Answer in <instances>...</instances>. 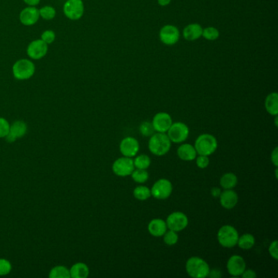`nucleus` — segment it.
<instances>
[{
	"mask_svg": "<svg viewBox=\"0 0 278 278\" xmlns=\"http://www.w3.org/2000/svg\"><path fill=\"white\" fill-rule=\"evenodd\" d=\"M36 72V66L31 60L20 59L12 66V74L18 80H30Z\"/></svg>",
	"mask_w": 278,
	"mask_h": 278,
	"instance_id": "39448f33",
	"label": "nucleus"
},
{
	"mask_svg": "<svg viewBox=\"0 0 278 278\" xmlns=\"http://www.w3.org/2000/svg\"><path fill=\"white\" fill-rule=\"evenodd\" d=\"M218 147V142L216 137L210 134H202L196 138L194 148L199 155L210 156L216 152Z\"/></svg>",
	"mask_w": 278,
	"mask_h": 278,
	"instance_id": "7ed1b4c3",
	"label": "nucleus"
},
{
	"mask_svg": "<svg viewBox=\"0 0 278 278\" xmlns=\"http://www.w3.org/2000/svg\"><path fill=\"white\" fill-rule=\"evenodd\" d=\"M172 184L166 179H160L155 182L151 188V196L158 200H164L170 196L172 192Z\"/></svg>",
	"mask_w": 278,
	"mask_h": 278,
	"instance_id": "6e6552de",
	"label": "nucleus"
},
{
	"mask_svg": "<svg viewBox=\"0 0 278 278\" xmlns=\"http://www.w3.org/2000/svg\"><path fill=\"white\" fill-rule=\"evenodd\" d=\"M28 126L24 121L14 122V124H10L8 135L6 136V140L9 143H14L16 140L22 138L26 134Z\"/></svg>",
	"mask_w": 278,
	"mask_h": 278,
	"instance_id": "4468645a",
	"label": "nucleus"
},
{
	"mask_svg": "<svg viewBox=\"0 0 278 278\" xmlns=\"http://www.w3.org/2000/svg\"><path fill=\"white\" fill-rule=\"evenodd\" d=\"M172 146L169 137L165 133L158 132L151 136L148 142V148L152 154L164 156L170 150Z\"/></svg>",
	"mask_w": 278,
	"mask_h": 278,
	"instance_id": "f257e3e1",
	"label": "nucleus"
},
{
	"mask_svg": "<svg viewBox=\"0 0 278 278\" xmlns=\"http://www.w3.org/2000/svg\"><path fill=\"white\" fill-rule=\"evenodd\" d=\"M133 195L140 201H146L151 196L150 190L146 186H137L133 191Z\"/></svg>",
	"mask_w": 278,
	"mask_h": 278,
	"instance_id": "bb28decb",
	"label": "nucleus"
},
{
	"mask_svg": "<svg viewBox=\"0 0 278 278\" xmlns=\"http://www.w3.org/2000/svg\"><path fill=\"white\" fill-rule=\"evenodd\" d=\"M220 201L224 208L230 210L236 206L238 202V195L234 190H226L220 195Z\"/></svg>",
	"mask_w": 278,
	"mask_h": 278,
	"instance_id": "a211bd4d",
	"label": "nucleus"
},
{
	"mask_svg": "<svg viewBox=\"0 0 278 278\" xmlns=\"http://www.w3.org/2000/svg\"><path fill=\"white\" fill-rule=\"evenodd\" d=\"M203 28L201 24L198 23L190 24L184 27L183 30V36L187 41H195L201 38L202 36Z\"/></svg>",
	"mask_w": 278,
	"mask_h": 278,
	"instance_id": "6ab92c4d",
	"label": "nucleus"
},
{
	"mask_svg": "<svg viewBox=\"0 0 278 278\" xmlns=\"http://www.w3.org/2000/svg\"><path fill=\"white\" fill-rule=\"evenodd\" d=\"M90 270L88 265L82 262H78L71 266L70 274L72 278H86L89 276Z\"/></svg>",
	"mask_w": 278,
	"mask_h": 278,
	"instance_id": "4be33fe9",
	"label": "nucleus"
},
{
	"mask_svg": "<svg viewBox=\"0 0 278 278\" xmlns=\"http://www.w3.org/2000/svg\"><path fill=\"white\" fill-rule=\"evenodd\" d=\"M239 234L238 230L231 226H224L220 228L217 234V238L223 248H234L238 243Z\"/></svg>",
	"mask_w": 278,
	"mask_h": 278,
	"instance_id": "20e7f679",
	"label": "nucleus"
},
{
	"mask_svg": "<svg viewBox=\"0 0 278 278\" xmlns=\"http://www.w3.org/2000/svg\"><path fill=\"white\" fill-rule=\"evenodd\" d=\"M271 160L272 162L274 164V165L278 168V148L276 147V148H274L271 154Z\"/></svg>",
	"mask_w": 278,
	"mask_h": 278,
	"instance_id": "58836bf2",
	"label": "nucleus"
},
{
	"mask_svg": "<svg viewBox=\"0 0 278 278\" xmlns=\"http://www.w3.org/2000/svg\"><path fill=\"white\" fill-rule=\"evenodd\" d=\"M278 240H274L270 244L268 252H270V256L276 260H278Z\"/></svg>",
	"mask_w": 278,
	"mask_h": 278,
	"instance_id": "4c0bfd02",
	"label": "nucleus"
},
{
	"mask_svg": "<svg viewBox=\"0 0 278 278\" xmlns=\"http://www.w3.org/2000/svg\"><path fill=\"white\" fill-rule=\"evenodd\" d=\"M12 270L10 261L6 258H0V276H7Z\"/></svg>",
	"mask_w": 278,
	"mask_h": 278,
	"instance_id": "473e14b6",
	"label": "nucleus"
},
{
	"mask_svg": "<svg viewBox=\"0 0 278 278\" xmlns=\"http://www.w3.org/2000/svg\"><path fill=\"white\" fill-rule=\"evenodd\" d=\"M166 223L169 230L180 232L188 226V218L183 212H176L168 216Z\"/></svg>",
	"mask_w": 278,
	"mask_h": 278,
	"instance_id": "9d476101",
	"label": "nucleus"
},
{
	"mask_svg": "<svg viewBox=\"0 0 278 278\" xmlns=\"http://www.w3.org/2000/svg\"><path fill=\"white\" fill-rule=\"evenodd\" d=\"M208 276H210V278H220V270H212V271L210 270L209 274H208Z\"/></svg>",
	"mask_w": 278,
	"mask_h": 278,
	"instance_id": "a19ab883",
	"label": "nucleus"
},
{
	"mask_svg": "<svg viewBox=\"0 0 278 278\" xmlns=\"http://www.w3.org/2000/svg\"><path fill=\"white\" fill-rule=\"evenodd\" d=\"M220 184L224 190H232L238 184V177L234 173H226L221 177Z\"/></svg>",
	"mask_w": 278,
	"mask_h": 278,
	"instance_id": "b1692460",
	"label": "nucleus"
},
{
	"mask_svg": "<svg viewBox=\"0 0 278 278\" xmlns=\"http://www.w3.org/2000/svg\"><path fill=\"white\" fill-rule=\"evenodd\" d=\"M275 126H276V128H278V115H276V116H275Z\"/></svg>",
	"mask_w": 278,
	"mask_h": 278,
	"instance_id": "a18cd8bd",
	"label": "nucleus"
},
{
	"mask_svg": "<svg viewBox=\"0 0 278 278\" xmlns=\"http://www.w3.org/2000/svg\"><path fill=\"white\" fill-rule=\"evenodd\" d=\"M220 194L221 190H220V188H217V187L212 188V196H214V198H218V196H220Z\"/></svg>",
	"mask_w": 278,
	"mask_h": 278,
	"instance_id": "37998d69",
	"label": "nucleus"
},
{
	"mask_svg": "<svg viewBox=\"0 0 278 278\" xmlns=\"http://www.w3.org/2000/svg\"><path fill=\"white\" fill-rule=\"evenodd\" d=\"M40 18V10L36 7L29 6V7L23 9L22 11L20 12V22L22 23L24 26H27L36 24L38 22Z\"/></svg>",
	"mask_w": 278,
	"mask_h": 278,
	"instance_id": "f3484780",
	"label": "nucleus"
},
{
	"mask_svg": "<svg viewBox=\"0 0 278 278\" xmlns=\"http://www.w3.org/2000/svg\"><path fill=\"white\" fill-rule=\"evenodd\" d=\"M41 40L44 42H46V44H51L56 40V34L52 30H45L41 36Z\"/></svg>",
	"mask_w": 278,
	"mask_h": 278,
	"instance_id": "c9c22d12",
	"label": "nucleus"
},
{
	"mask_svg": "<svg viewBox=\"0 0 278 278\" xmlns=\"http://www.w3.org/2000/svg\"><path fill=\"white\" fill-rule=\"evenodd\" d=\"M56 10L52 6H45L40 9V15L42 19L46 20H52L56 16Z\"/></svg>",
	"mask_w": 278,
	"mask_h": 278,
	"instance_id": "2f4dec72",
	"label": "nucleus"
},
{
	"mask_svg": "<svg viewBox=\"0 0 278 278\" xmlns=\"http://www.w3.org/2000/svg\"><path fill=\"white\" fill-rule=\"evenodd\" d=\"M27 5L32 6V7H36L40 2V0H23Z\"/></svg>",
	"mask_w": 278,
	"mask_h": 278,
	"instance_id": "79ce46f5",
	"label": "nucleus"
},
{
	"mask_svg": "<svg viewBox=\"0 0 278 278\" xmlns=\"http://www.w3.org/2000/svg\"><path fill=\"white\" fill-rule=\"evenodd\" d=\"M112 170L118 176L126 177L135 170V166L132 158H120L114 162Z\"/></svg>",
	"mask_w": 278,
	"mask_h": 278,
	"instance_id": "1a4fd4ad",
	"label": "nucleus"
},
{
	"mask_svg": "<svg viewBox=\"0 0 278 278\" xmlns=\"http://www.w3.org/2000/svg\"><path fill=\"white\" fill-rule=\"evenodd\" d=\"M246 261L240 256H232L228 258L227 270L228 274L232 276H239L246 270Z\"/></svg>",
	"mask_w": 278,
	"mask_h": 278,
	"instance_id": "dca6fc26",
	"label": "nucleus"
},
{
	"mask_svg": "<svg viewBox=\"0 0 278 278\" xmlns=\"http://www.w3.org/2000/svg\"><path fill=\"white\" fill-rule=\"evenodd\" d=\"M172 124V118L170 114L165 112L158 113L152 118V126L157 132H166Z\"/></svg>",
	"mask_w": 278,
	"mask_h": 278,
	"instance_id": "2eb2a0df",
	"label": "nucleus"
},
{
	"mask_svg": "<svg viewBox=\"0 0 278 278\" xmlns=\"http://www.w3.org/2000/svg\"><path fill=\"white\" fill-rule=\"evenodd\" d=\"M186 272L194 278H205L208 276L210 267L203 258L200 257H191L186 262Z\"/></svg>",
	"mask_w": 278,
	"mask_h": 278,
	"instance_id": "f03ea898",
	"label": "nucleus"
},
{
	"mask_svg": "<svg viewBox=\"0 0 278 278\" xmlns=\"http://www.w3.org/2000/svg\"><path fill=\"white\" fill-rule=\"evenodd\" d=\"M180 30L173 24H166L159 32V38L164 44L172 46L176 44L180 40Z\"/></svg>",
	"mask_w": 278,
	"mask_h": 278,
	"instance_id": "9b49d317",
	"label": "nucleus"
},
{
	"mask_svg": "<svg viewBox=\"0 0 278 278\" xmlns=\"http://www.w3.org/2000/svg\"><path fill=\"white\" fill-rule=\"evenodd\" d=\"M130 176L132 177L133 180L136 182V183H146V181L148 180V172L146 170H144V169H138V168H136V170H133Z\"/></svg>",
	"mask_w": 278,
	"mask_h": 278,
	"instance_id": "c85d7f7f",
	"label": "nucleus"
},
{
	"mask_svg": "<svg viewBox=\"0 0 278 278\" xmlns=\"http://www.w3.org/2000/svg\"><path fill=\"white\" fill-rule=\"evenodd\" d=\"M202 37L209 41H214L220 37V31L216 27H206L203 29Z\"/></svg>",
	"mask_w": 278,
	"mask_h": 278,
	"instance_id": "c756f323",
	"label": "nucleus"
},
{
	"mask_svg": "<svg viewBox=\"0 0 278 278\" xmlns=\"http://www.w3.org/2000/svg\"><path fill=\"white\" fill-rule=\"evenodd\" d=\"M196 154L194 146L190 144H183L177 150L178 157L183 161H192L196 158Z\"/></svg>",
	"mask_w": 278,
	"mask_h": 278,
	"instance_id": "412c9836",
	"label": "nucleus"
},
{
	"mask_svg": "<svg viewBox=\"0 0 278 278\" xmlns=\"http://www.w3.org/2000/svg\"><path fill=\"white\" fill-rule=\"evenodd\" d=\"M166 230H168L166 223L162 218H154L148 224V232L152 236H156V238L164 236Z\"/></svg>",
	"mask_w": 278,
	"mask_h": 278,
	"instance_id": "aec40b11",
	"label": "nucleus"
},
{
	"mask_svg": "<svg viewBox=\"0 0 278 278\" xmlns=\"http://www.w3.org/2000/svg\"><path fill=\"white\" fill-rule=\"evenodd\" d=\"M48 51V46L42 40H34L27 46V55L33 60H40L44 58Z\"/></svg>",
	"mask_w": 278,
	"mask_h": 278,
	"instance_id": "f8f14e48",
	"label": "nucleus"
},
{
	"mask_svg": "<svg viewBox=\"0 0 278 278\" xmlns=\"http://www.w3.org/2000/svg\"><path fill=\"white\" fill-rule=\"evenodd\" d=\"M254 236L250 234H243L242 236H239L236 245L242 249L250 250L254 246Z\"/></svg>",
	"mask_w": 278,
	"mask_h": 278,
	"instance_id": "393cba45",
	"label": "nucleus"
},
{
	"mask_svg": "<svg viewBox=\"0 0 278 278\" xmlns=\"http://www.w3.org/2000/svg\"><path fill=\"white\" fill-rule=\"evenodd\" d=\"M133 162H134V166H135L136 168L146 170L150 166V158L146 154L139 155V156H137L135 160H133Z\"/></svg>",
	"mask_w": 278,
	"mask_h": 278,
	"instance_id": "cd10ccee",
	"label": "nucleus"
},
{
	"mask_svg": "<svg viewBox=\"0 0 278 278\" xmlns=\"http://www.w3.org/2000/svg\"><path fill=\"white\" fill-rule=\"evenodd\" d=\"M209 164H210V160H209L208 156L199 155L198 157L196 158V166H198L199 168H201V169H205V168H208Z\"/></svg>",
	"mask_w": 278,
	"mask_h": 278,
	"instance_id": "e433bc0d",
	"label": "nucleus"
},
{
	"mask_svg": "<svg viewBox=\"0 0 278 278\" xmlns=\"http://www.w3.org/2000/svg\"><path fill=\"white\" fill-rule=\"evenodd\" d=\"M139 142L134 137H126L120 143V152L124 157H135L137 152H139Z\"/></svg>",
	"mask_w": 278,
	"mask_h": 278,
	"instance_id": "ddd939ff",
	"label": "nucleus"
},
{
	"mask_svg": "<svg viewBox=\"0 0 278 278\" xmlns=\"http://www.w3.org/2000/svg\"><path fill=\"white\" fill-rule=\"evenodd\" d=\"M170 1L172 0H158V4L162 7H166V6L170 4Z\"/></svg>",
	"mask_w": 278,
	"mask_h": 278,
	"instance_id": "c03bdc74",
	"label": "nucleus"
},
{
	"mask_svg": "<svg viewBox=\"0 0 278 278\" xmlns=\"http://www.w3.org/2000/svg\"><path fill=\"white\" fill-rule=\"evenodd\" d=\"M50 278H70V270L64 265H58L49 272Z\"/></svg>",
	"mask_w": 278,
	"mask_h": 278,
	"instance_id": "a878e982",
	"label": "nucleus"
},
{
	"mask_svg": "<svg viewBox=\"0 0 278 278\" xmlns=\"http://www.w3.org/2000/svg\"><path fill=\"white\" fill-rule=\"evenodd\" d=\"M10 129V124L4 118L0 117V139L6 138L9 133Z\"/></svg>",
	"mask_w": 278,
	"mask_h": 278,
	"instance_id": "f704fd0d",
	"label": "nucleus"
},
{
	"mask_svg": "<svg viewBox=\"0 0 278 278\" xmlns=\"http://www.w3.org/2000/svg\"><path fill=\"white\" fill-rule=\"evenodd\" d=\"M140 132L144 136H151L154 134V128L152 126V122H144L140 126Z\"/></svg>",
	"mask_w": 278,
	"mask_h": 278,
	"instance_id": "72a5a7b5",
	"label": "nucleus"
},
{
	"mask_svg": "<svg viewBox=\"0 0 278 278\" xmlns=\"http://www.w3.org/2000/svg\"><path fill=\"white\" fill-rule=\"evenodd\" d=\"M164 236V242L168 246L176 245L179 240L178 234L173 230H169V231H166Z\"/></svg>",
	"mask_w": 278,
	"mask_h": 278,
	"instance_id": "7c9ffc66",
	"label": "nucleus"
},
{
	"mask_svg": "<svg viewBox=\"0 0 278 278\" xmlns=\"http://www.w3.org/2000/svg\"><path fill=\"white\" fill-rule=\"evenodd\" d=\"M188 134H190L188 126L181 122H177L172 124V126L168 130V136L170 142L176 144L184 142L188 138Z\"/></svg>",
	"mask_w": 278,
	"mask_h": 278,
	"instance_id": "423d86ee",
	"label": "nucleus"
},
{
	"mask_svg": "<svg viewBox=\"0 0 278 278\" xmlns=\"http://www.w3.org/2000/svg\"><path fill=\"white\" fill-rule=\"evenodd\" d=\"M265 108L270 114H278V95L276 92L270 93L265 99Z\"/></svg>",
	"mask_w": 278,
	"mask_h": 278,
	"instance_id": "5701e85b",
	"label": "nucleus"
},
{
	"mask_svg": "<svg viewBox=\"0 0 278 278\" xmlns=\"http://www.w3.org/2000/svg\"><path fill=\"white\" fill-rule=\"evenodd\" d=\"M243 278H256L257 276L256 272L254 270H248L243 272L240 275Z\"/></svg>",
	"mask_w": 278,
	"mask_h": 278,
	"instance_id": "ea45409f",
	"label": "nucleus"
},
{
	"mask_svg": "<svg viewBox=\"0 0 278 278\" xmlns=\"http://www.w3.org/2000/svg\"><path fill=\"white\" fill-rule=\"evenodd\" d=\"M64 14L72 20H80L84 14V4L82 0H67L63 8Z\"/></svg>",
	"mask_w": 278,
	"mask_h": 278,
	"instance_id": "0eeeda50",
	"label": "nucleus"
}]
</instances>
